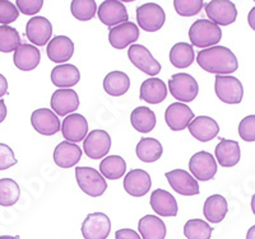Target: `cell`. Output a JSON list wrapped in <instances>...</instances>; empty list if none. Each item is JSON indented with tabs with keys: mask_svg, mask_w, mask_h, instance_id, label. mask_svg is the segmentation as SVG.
<instances>
[{
	"mask_svg": "<svg viewBox=\"0 0 255 239\" xmlns=\"http://www.w3.org/2000/svg\"><path fill=\"white\" fill-rule=\"evenodd\" d=\"M127 163L119 156H109L100 163V172L108 179H119L125 174Z\"/></svg>",
	"mask_w": 255,
	"mask_h": 239,
	"instance_id": "35",
	"label": "cell"
},
{
	"mask_svg": "<svg viewBox=\"0 0 255 239\" xmlns=\"http://www.w3.org/2000/svg\"><path fill=\"white\" fill-rule=\"evenodd\" d=\"M84 153L91 159H101L109 154L111 149V138L105 130H93L84 139Z\"/></svg>",
	"mask_w": 255,
	"mask_h": 239,
	"instance_id": "11",
	"label": "cell"
},
{
	"mask_svg": "<svg viewBox=\"0 0 255 239\" xmlns=\"http://www.w3.org/2000/svg\"><path fill=\"white\" fill-rule=\"evenodd\" d=\"M138 231L143 239H165L166 225L158 216L145 215L138 223Z\"/></svg>",
	"mask_w": 255,
	"mask_h": 239,
	"instance_id": "29",
	"label": "cell"
},
{
	"mask_svg": "<svg viewBox=\"0 0 255 239\" xmlns=\"http://www.w3.org/2000/svg\"><path fill=\"white\" fill-rule=\"evenodd\" d=\"M189 38L193 46L200 49H209V46H216L222 38V31L220 26L208 19H199L191 24L189 29Z\"/></svg>",
	"mask_w": 255,
	"mask_h": 239,
	"instance_id": "2",
	"label": "cell"
},
{
	"mask_svg": "<svg viewBox=\"0 0 255 239\" xmlns=\"http://www.w3.org/2000/svg\"><path fill=\"white\" fill-rule=\"evenodd\" d=\"M175 10L181 17H193L197 15L204 6L202 0H175Z\"/></svg>",
	"mask_w": 255,
	"mask_h": 239,
	"instance_id": "40",
	"label": "cell"
},
{
	"mask_svg": "<svg viewBox=\"0 0 255 239\" xmlns=\"http://www.w3.org/2000/svg\"><path fill=\"white\" fill-rule=\"evenodd\" d=\"M110 232L111 222L104 213L90 214L82 224V236L84 239H106Z\"/></svg>",
	"mask_w": 255,
	"mask_h": 239,
	"instance_id": "10",
	"label": "cell"
},
{
	"mask_svg": "<svg viewBox=\"0 0 255 239\" xmlns=\"http://www.w3.org/2000/svg\"><path fill=\"white\" fill-rule=\"evenodd\" d=\"M139 38V29L135 23L131 22H125L119 26L113 27L109 32V41L114 49L124 50L129 45H134Z\"/></svg>",
	"mask_w": 255,
	"mask_h": 239,
	"instance_id": "13",
	"label": "cell"
},
{
	"mask_svg": "<svg viewBox=\"0 0 255 239\" xmlns=\"http://www.w3.org/2000/svg\"><path fill=\"white\" fill-rule=\"evenodd\" d=\"M194 120V113L188 104L175 102L167 107L165 112V121L172 131H183Z\"/></svg>",
	"mask_w": 255,
	"mask_h": 239,
	"instance_id": "15",
	"label": "cell"
},
{
	"mask_svg": "<svg viewBox=\"0 0 255 239\" xmlns=\"http://www.w3.org/2000/svg\"><path fill=\"white\" fill-rule=\"evenodd\" d=\"M229 211L226 199L221 195H212L206 200L203 206V214L206 219L212 224L222 222Z\"/></svg>",
	"mask_w": 255,
	"mask_h": 239,
	"instance_id": "30",
	"label": "cell"
},
{
	"mask_svg": "<svg viewBox=\"0 0 255 239\" xmlns=\"http://www.w3.org/2000/svg\"><path fill=\"white\" fill-rule=\"evenodd\" d=\"M213 228L202 219H190L184 225V236L186 239H211Z\"/></svg>",
	"mask_w": 255,
	"mask_h": 239,
	"instance_id": "37",
	"label": "cell"
},
{
	"mask_svg": "<svg viewBox=\"0 0 255 239\" xmlns=\"http://www.w3.org/2000/svg\"><path fill=\"white\" fill-rule=\"evenodd\" d=\"M82 149L74 143L61 141L54 150V161L60 168H72L81 160Z\"/></svg>",
	"mask_w": 255,
	"mask_h": 239,
	"instance_id": "26",
	"label": "cell"
},
{
	"mask_svg": "<svg viewBox=\"0 0 255 239\" xmlns=\"http://www.w3.org/2000/svg\"><path fill=\"white\" fill-rule=\"evenodd\" d=\"M41 60V52L33 45L29 43H20V46L14 51L13 61L19 70L31 72L38 67Z\"/></svg>",
	"mask_w": 255,
	"mask_h": 239,
	"instance_id": "25",
	"label": "cell"
},
{
	"mask_svg": "<svg viewBox=\"0 0 255 239\" xmlns=\"http://www.w3.org/2000/svg\"><path fill=\"white\" fill-rule=\"evenodd\" d=\"M115 238L116 239H142L140 236L136 233L135 231L133 229H119V231H116L115 233Z\"/></svg>",
	"mask_w": 255,
	"mask_h": 239,
	"instance_id": "45",
	"label": "cell"
},
{
	"mask_svg": "<svg viewBox=\"0 0 255 239\" xmlns=\"http://www.w3.org/2000/svg\"><path fill=\"white\" fill-rule=\"evenodd\" d=\"M215 92L223 103L239 104L243 101L244 86L236 77L216 75Z\"/></svg>",
	"mask_w": 255,
	"mask_h": 239,
	"instance_id": "5",
	"label": "cell"
},
{
	"mask_svg": "<svg viewBox=\"0 0 255 239\" xmlns=\"http://www.w3.org/2000/svg\"><path fill=\"white\" fill-rule=\"evenodd\" d=\"M128 58L134 67L138 68L144 74L156 77L161 72V64L153 58L151 51L143 45L134 43L128 50Z\"/></svg>",
	"mask_w": 255,
	"mask_h": 239,
	"instance_id": "7",
	"label": "cell"
},
{
	"mask_svg": "<svg viewBox=\"0 0 255 239\" xmlns=\"http://www.w3.org/2000/svg\"><path fill=\"white\" fill-rule=\"evenodd\" d=\"M0 239H19V237L15 236V237H12V236H1L0 237Z\"/></svg>",
	"mask_w": 255,
	"mask_h": 239,
	"instance_id": "50",
	"label": "cell"
},
{
	"mask_svg": "<svg viewBox=\"0 0 255 239\" xmlns=\"http://www.w3.org/2000/svg\"><path fill=\"white\" fill-rule=\"evenodd\" d=\"M215 156L221 167H235L239 161H240L241 158L240 145L235 140L221 139V141L218 143L217 147H216Z\"/></svg>",
	"mask_w": 255,
	"mask_h": 239,
	"instance_id": "24",
	"label": "cell"
},
{
	"mask_svg": "<svg viewBox=\"0 0 255 239\" xmlns=\"http://www.w3.org/2000/svg\"><path fill=\"white\" fill-rule=\"evenodd\" d=\"M167 97V86L158 78H149L140 85L139 98L149 104H158Z\"/></svg>",
	"mask_w": 255,
	"mask_h": 239,
	"instance_id": "28",
	"label": "cell"
},
{
	"mask_svg": "<svg viewBox=\"0 0 255 239\" xmlns=\"http://www.w3.org/2000/svg\"><path fill=\"white\" fill-rule=\"evenodd\" d=\"M47 58L56 64L67 63L74 54V43L67 36H56L47 43Z\"/></svg>",
	"mask_w": 255,
	"mask_h": 239,
	"instance_id": "23",
	"label": "cell"
},
{
	"mask_svg": "<svg viewBox=\"0 0 255 239\" xmlns=\"http://www.w3.org/2000/svg\"><path fill=\"white\" fill-rule=\"evenodd\" d=\"M8 93V81H6L5 77L0 74V98Z\"/></svg>",
	"mask_w": 255,
	"mask_h": 239,
	"instance_id": "46",
	"label": "cell"
},
{
	"mask_svg": "<svg viewBox=\"0 0 255 239\" xmlns=\"http://www.w3.org/2000/svg\"><path fill=\"white\" fill-rule=\"evenodd\" d=\"M156 115L148 107L140 106L134 108L130 115V124L138 133L148 134L156 126Z\"/></svg>",
	"mask_w": 255,
	"mask_h": 239,
	"instance_id": "33",
	"label": "cell"
},
{
	"mask_svg": "<svg viewBox=\"0 0 255 239\" xmlns=\"http://www.w3.org/2000/svg\"><path fill=\"white\" fill-rule=\"evenodd\" d=\"M138 159L144 163H154L162 157V145L154 138H142L135 148Z\"/></svg>",
	"mask_w": 255,
	"mask_h": 239,
	"instance_id": "32",
	"label": "cell"
},
{
	"mask_svg": "<svg viewBox=\"0 0 255 239\" xmlns=\"http://www.w3.org/2000/svg\"><path fill=\"white\" fill-rule=\"evenodd\" d=\"M31 124L38 134L44 136H51L61 130L58 116L49 108H38L33 111L31 116Z\"/></svg>",
	"mask_w": 255,
	"mask_h": 239,
	"instance_id": "16",
	"label": "cell"
},
{
	"mask_svg": "<svg viewBox=\"0 0 255 239\" xmlns=\"http://www.w3.org/2000/svg\"><path fill=\"white\" fill-rule=\"evenodd\" d=\"M152 181L148 172L143 169H131L124 178V190L133 197H142L151 190Z\"/></svg>",
	"mask_w": 255,
	"mask_h": 239,
	"instance_id": "20",
	"label": "cell"
},
{
	"mask_svg": "<svg viewBox=\"0 0 255 239\" xmlns=\"http://www.w3.org/2000/svg\"><path fill=\"white\" fill-rule=\"evenodd\" d=\"M52 35L50 20L41 15L31 18L26 24V36L33 46H45Z\"/></svg>",
	"mask_w": 255,
	"mask_h": 239,
	"instance_id": "17",
	"label": "cell"
},
{
	"mask_svg": "<svg viewBox=\"0 0 255 239\" xmlns=\"http://www.w3.org/2000/svg\"><path fill=\"white\" fill-rule=\"evenodd\" d=\"M175 192L181 196H195L199 193V183L190 173L184 169L170 170L165 174Z\"/></svg>",
	"mask_w": 255,
	"mask_h": 239,
	"instance_id": "12",
	"label": "cell"
},
{
	"mask_svg": "<svg viewBox=\"0 0 255 239\" xmlns=\"http://www.w3.org/2000/svg\"><path fill=\"white\" fill-rule=\"evenodd\" d=\"M149 204L158 216L172 218V216H176L179 211L176 199L168 191L162 190V188H157L152 192Z\"/></svg>",
	"mask_w": 255,
	"mask_h": 239,
	"instance_id": "22",
	"label": "cell"
},
{
	"mask_svg": "<svg viewBox=\"0 0 255 239\" xmlns=\"http://www.w3.org/2000/svg\"><path fill=\"white\" fill-rule=\"evenodd\" d=\"M20 46L19 33L10 26H0V51L12 52Z\"/></svg>",
	"mask_w": 255,
	"mask_h": 239,
	"instance_id": "39",
	"label": "cell"
},
{
	"mask_svg": "<svg viewBox=\"0 0 255 239\" xmlns=\"http://www.w3.org/2000/svg\"><path fill=\"white\" fill-rule=\"evenodd\" d=\"M6 117V106L3 99H0V124L5 120Z\"/></svg>",
	"mask_w": 255,
	"mask_h": 239,
	"instance_id": "48",
	"label": "cell"
},
{
	"mask_svg": "<svg viewBox=\"0 0 255 239\" xmlns=\"http://www.w3.org/2000/svg\"><path fill=\"white\" fill-rule=\"evenodd\" d=\"M166 14L162 6L156 3H145L136 9L138 26L145 32H157L165 24Z\"/></svg>",
	"mask_w": 255,
	"mask_h": 239,
	"instance_id": "6",
	"label": "cell"
},
{
	"mask_svg": "<svg viewBox=\"0 0 255 239\" xmlns=\"http://www.w3.org/2000/svg\"><path fill=\"white\" fill-rule=\"evenodd\" d=\"M252 210H253V214L255 215V193H254V196L252 197Z\"/></svg>",
	"mask_w": 255,
	"mask_h": 239,
	"instance_id": "51",
	"label": "cell"
},
{
	"mask_svg": "<svg viewBox=\"0 0 255 239\" xmlns=\"http://www.w3.org/2000/svg\"><path fill=\"white\" fill-rule=\"evenodd\" d=\"M248 23H249V26L252 27V29H254L255 31V6L250 10L249 14H248Z\"/></svg>",
	"mask_w": 255,
	"mask_h": 239,
	"instance_id": "47",
	"label": "cell"
},
{
	"mask_svg": "<svg viewBox=\"0 0 255 239\" xmlns=\"http://www.w3.org/2000/svg\"><path fill=\"white\" fill-rule=\"evenodd\" d=\"M247 239H255V225H254V227L250 228L249 231H248Z\"/></svg>",
	"mask_w": 255,
	"mask_h": 239,
	"instance_id": "49",
	"label": "cell"
},
{
	"mask_svg": "<svg viewBox=\"0 0 255 239\" xmlns=\"http://www.w3.org/2000/svg\"><path fill=\"white\" fill-rule=\"evenodd\" d=\"M130 88V79L123 72H111L104 79V89L111 97H122Z\"/></svg>",
	"mask_w": 255,
	"mask_h": 239,
	"instance_id": "31",
	"label": "cell"
},
{
	"mask_svg": "<svg viewBox=\"0 0 255 239\" xmlns=\"http://www.w3.org/2000/svg\"><path fill=\"white\" fill-rule=\"evenodd\" d=\"M194 61V50L190 43H175L170 51V63L177 69H185Z\"/></svg>",
	"mask_w": 255,
	"mask_h": 239,
	"instance_id": "34",
	"label": "cell"
},
{
	"mask_svg": "<svg viewBox=\"0 0 255 239\" xmlns=\"http://www.w3.org/2000/svg\"><path fill=\"white\" fill-rule=\"evenodd\" d=\"M44 5L42 0H17L15 6L18 8L22 14L24 15H33L38 13Z\"/></svg>",
	"mask_w": 255,
	"mask_h": 239,
	"instance_id": "43",
	"label": "cell"
},
{
	"mask_svg": "<svg viewBox=\"0 0 255 239\" xmlns=\"http://www.w3.org/2000/svg\"><path fill=\"white\" fill-rule=\"evenodd\" d=\"M189 170L198 181H209L217 173V163L215 157L208 152H198L189 160Z\"/></svg>",
	"mask_w": 255,
	"mask_h": 239,
	"instance_id": "9",
	"label": "cell"
},
{
	"mask_svg": "<svg viewBox=\"0 0 255 239\" xmlns=\"http://www.w3.org/2000/svg\"><path fill=\"white\" fill-rule=\"evenodd\" d=\"M239 136L244 141H255V115L244 117L239 125Z\"/></svg>",
	"mask_w": 255,
	"mask_h": 239,
	"instance_id": "42",
	"label": "cell"
},
{
	"mask_svg": "<svg viewBox=\"0 0 255 239\" xmlns=\"http://www.w3.org/2000/svg\"><path fill=\"white\" fill-rule=\"evenodd\" d=\"M15 164H17V159L13 150L8 145L0 143V170H5Z\"/></svg>",
	"mask_w": 255,
	"mask_h": 239,
	"instance_id": "44",
	"label": "cell"
},
{
	"mask_svg": "<svg viewBox=\"0 0 255 239\" xmlns=\"http://www.w3.org/2000/svg\"><path fill=\"white\" fill-rule=\"evenodd\" d=\"M76 179L79 188L91 197L102 196L108 188L104 176L92 167H77Z\"/></svg>",
	"mask_w": 255,
	"mask_h": 239,
	"instance_id": "3",
	"label": "cell"
},
{
	"mask_svg": "<svg viewBox=\"0 0 255 239\" xmlns=\"http://www.w3.org/2000/svg\"><path fill=\"white\" fill-rule=\"evenodd\" d=\"M81 80V73L78 68L72 64H61L56 65L51 72V81L55 86L61 89H68L74 86Z\"/></svg>",
	"mask_w": 255,
	"mask_h": 239,
	"instance_id": "27",
	"label": "cell"
},
{
	"mask_svg": "<svg viewBox=\"0 0 255 239\" xmlns=\"http://www.w3.org/2000/svg\"><path fill=\"white\" fill-rule=\"evenodd\" d=\"M189 133L202 143L213 140L220 133V125L208 116H198L189 125Z\"/></svg>",
	"mask_w": 255,
	"mask_h": 239,
	"instance_id": "21",
	"label": "cell"
},
{
	"mask_svg": "<svg viewBox=\"0 0 255 239\" xmlns=\"http://www.w3.org/2000/svg\"><path fill=\"white\" fill-rule=\"evenodd\" d=\"M61 133L69 143H79L88 135V122L86 117L79 113H72L64 118Z\"/></svg>",
	"mask_w": 255,
	"mask_h": 239,
	"instance_id": "19",
	"label": "cell"
},
{
	"mask_svg": "<svg viewBox=\"0 0 255 239\" xmlns=\"http://www.w3.org/2000/svg\"><path fill=\"white\" fill-rule=\"evenodd\" d=\"M101 23L108 27H116L119 24L128 22V10L124 4L118 0H106L101 3L99 10H97Z\"/></svg>",
	"mask_w": 255,
	"mask_h": 239,
	"instance_id": "14",
	"label": "cell"
},
{
	"mask_svg": "<svg viewBox=\"0 0 255 239\" xmlns=\"http://www.w3.org/2000/svg\"><path fill=\"white\" fill-rule=\"evenodd\" d=\"M206 14L217 26H229L238 18V9L230 0H212L206 5Z\"/></svg>",
	"mask_w": 255,
	"mask_h": 239,
	"instance_id": "8",
	"label": "cell"
},
{
	"mask_svg": "<svg viewBox=\"0 0 255 239\" xmlns=\"http://www.w3.org/2000/svg\"><path fill=\"white\" fill-rule=\"evenodd\" d=\"M18 15H19V10L15 4L8 1V0H0V23L1 26H8L9 23L15 22Z\"/></svg>",
	"mask_w": 255,
	"mask_h": 239,
	"instance_id": "41",
	"label": "cell"
},
{
	"mask_svg": "<svg viewBox=\"0 0 255 239\" xmlns=\"http://www.w3.org/2000/svg\"><path fill=\"white\" fill-rule=\"evenodd\" d=\"M52 112L59 116L72 115L74 111L78 110L79 97L76 90L73 89H58L51 95Z\"/></svg>",
	"mask_w": 255,
	"mask_h": 239,
	"instance_id": "18",
	"label": "cell"
},
{
	"mask_svg": "<svg viewBox=\"0 0 255 239\" xmlns=\"http://www.w3.org/2000/svg\"><path fill=\"white\" fill-rule=\"evenodd\" d=\"M197 63L207 73L216 75L232 74L239 68L235 54L225 46H213L199 51Z\"/></svg>",
	"mask_w": 255,
	"mask_h": 239,
	"instance_id": "1",
	"label": "cell"
},
{
	"mask_svg": "<svg viewBox=\"0 0 255 239\" xmlns=\"http://www.w3.org/2000/svg\"><path fill=\"white\" fill-rule=\"evenodd\" d=\"M19 186L14 179H0V206H4V208L13 206L19 200Z\"/></svg>",
	"mask_w": 255,
	"mask_h": 239,
	"instance_id": "36",
	"label": "cell"
},
{
	"mask_svg": "<svg viewBox=\"0 0 255 239\" xmlns=\"http://www.w3.org/2000/svg\"><path fill=\"white\" fill-rule=\"evenodd\" d=\"M73 17L81 22H87L95 18L97 13V4L95 0H73L70 4Z\"/></svg>",
	"mask_w": 255,
	"mask_h": 239,
	"instance_id": "38",
	"label": "cell"
},
{
	"mask_svg": "<svg viewBox=\"0 0 255 239\" xmlns=\"http://www.w3.org/2000/svg\"><path fill=\"white\" fill-rule=\"evenodd\" d=\"M168 90L175 99L180 102H191L199 93V84L186 73L174 74L168 80Z\"/></svg>",
	"mask_w": 255,
	"mask_h": 239,
	"instance_id": "4",
	"label": "cell"
}]
</instances>
